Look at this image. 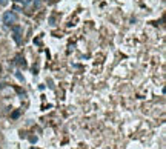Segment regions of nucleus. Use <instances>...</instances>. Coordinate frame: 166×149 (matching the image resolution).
Wrapping results in <instances>:
<instances>
[{
  "label": "nucleus",
  "instance_id": "obj_2",
  "mask_svg": "<svg viewBox=\"0 0 166 149\" xmlns=\"http://www.w3.org/2000/svg\"><path fill=\"white\" fill-rule=\"evenodd\" d=\"M12 34H14L16 43H20V42H22V28H20V26L12 25Z\"/></svg>",
  "mask_w": 166,
  "mask_h": 149
},
{
  "label": "nucleus",
  "instance_id": "obj_1",
  "mask_svg": "<svg viewBox=\"0 0 166 149\" xmlns=\"http://www.w3.org/2000/svg\"><path fill=\"white\" fill-rule=\"evenodd\" d=\"M3 23L6 26H12V25H16L17 23V14L14 11H6L5 14H3Z\"/></svg>",
  "mask_w": 166,
  "mask_h": 149
},
{
  "label": "nucleus",
  "instance_id": "obj_6",
  "mask_svg": "<svg viewBox=\"0 0 166 149\" xmlns=\"http://www.w3.org/2000/svg\"><path fill=\"white\" fill-rule=\"evenodd\" d=\"M12 117H14V118H17V117H19V111H16L14 114H12Z\"/></svg>",
  "mask_w": 166,
  "mask_h": 149
},
{
  "label": "nucleus",
  "instance_id": "obj_4",
  "mask_svg": "<svg viewBox=\"0 0 166 149\" xmlns=\"http://www.w3.org/2000/svg\"><path fill=\"white\" fill-rule=\"evenodd\" d=\"M16 60H17V62H16V63H19V65H20V66H25V65H26V62H25V59H23V57H22V56H19V57H17V59H16Z\"/></svg>",
  "mask_w": 166,
  "mask_h": 149
},
{
  "label": "nucleus",
  "instance_id": "obj_3",
  "mask_svg": "<svg viewBox=\"0 0 166 149\" xmlns=\"http://www.w3.org/2000/svg\"><path fill=\"white\" fill-rule=\"evenodd\" d=\"M32 6H34V9L39 11L42 8V0H32Z\"/></svg>",
  "mask_w": 166,
  "mask_h": 149
},
{
  "label": "nucleus",
  "instance_id": "obj_5",
  "mask_svg": "<svg viewBox=\"0 0 166 149\" xmlns=\"http://www.w3.org/2000/svg\"><path fill=\"white\" fill-rule=\"evenodd\" d=\"M9 0H0V6H6Z\"/></svg>",
  "mask_w": 166,
  "mask_h": 149
},
{
  "label": "nucleus",
  "instance_id": "obj_7",
  "mask_svg": "<svg viewBox=\"0 0 166 149\" xmlns=\"http://www.w3.org/2000/svg\"><path fill=\"white\" fill-rule=\"evenodd\" d=\"M29 140H31V141H32V143H35V141H37V137H31V138H29Z\"/></svg>",
  "mask_w": 166,
  "mask_h": 149
}]
</instances>
